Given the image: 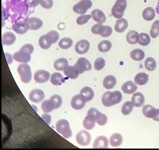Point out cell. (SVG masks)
I'll list each match as a JSON object with an SVG mask.
<instances>
[{"label": "cell", "instance_id": "cell-53", "mask_svg": "<svg viewBox=\"0 0 159 150\" xmlns=\"http://www.w3.org/2000/svg\"><path fill=\"white\" fill-rule=\"evenodd\" d=\"M152 119L155 121H157V122H159V109H157V110H156V115Z\"/></svg>", "mask_w": 159, "mask_h": 150}, {"label": "cell", "instance_id": "cell-30", "mask_svg": "<svg viewBox=\"0 0 159 150\" xmlns=\"http://www.w3.org/2000/svg\"><path fill=\"white\" fill-rule=\"evenodd\" d=\"M142 16H143L144 20L151 21L156 17V11L152 7H146V8L143 11Z\"/></svg>", "mask_w": 159, "mask_h": 150}, {"label": "cell", "instance_id": "cell-27", "mask_svg": "<svg viewBox=\"0 0 159 150\" xmlns=\"http://www.w3.org/2000/svg\"><path fill=\"white\" fill-rule=\"evenodd\" d=\"M41 108L44 113H49L54 110L55 105L51 99H49V100H45L43 101L42 105H41Z\"/></svg>", "mask_w": 159, "mask_h": 150}, {"label": "cell", "instance_id": "cell-29", "mask_svg": "<svg viewBox=\"0 0 159 150\" xmlns=\"http://www.w3.org/2000/svg\"><path fill=\"white\" fill-rule=\"evenodd\" d=\"M80 94L85 98L86 102L93 100V97H94V91L93 90L92 88L88 86L84 87L80 91Z\"/></svg>", "mask_w": 159, "mask_h": 150}, {"label": "cell", "instance_id": "cell-41", "mask_svg": "<svg viewBox=\"0 0 159 150\" xmlns=\"http://www.w3.org/2000/svg\"><path fill=\"white\" fill-rule=\"evenodd\" d=\"M150 36L153 38H156L159 36V20L153 22L150 30Z\"/></svg>", "mask_w": 159, "mask_h": 150}, {"label": "cell", "instance_id": "cell-44", "mask_svg": "<svg viewBox=\"0 0 159 150\" xmlns=\"http://www.w3.org/2000/svg\"><path fill=\"white\" fill-rule=\"evenodd\" d=\"M92 18L91 14H82L76 19V24L78 25H84L88 22L89 19Z\"/></svg>", "mask_w": 159, "mask_h": 150}, {"label": "cell", "instance_id": "cell-28", "mask_svg": "<svg viewBox=\"0 0 159 150\" xmlns=\"http://www.w3.org/2000/svg\"><path fill=\"white\" fill-rule=\"evenodd\" d=\"M110 144L114 147H119L123 142V136L120 133H114L110 137Z\"/></svg>", "mask_w": 159, "mask_h": 150}, {"label": "cell", "instance_id": "cell-8", "mask_svg": "<svg viewBox=\"0 0 159 150\" xmlns=\"http://www.w3.org/2000/svg\"><path fill=\"white\" fill-rule=\"evenodd\" d=\"M86 103V100L84 97L81 95V94H78V95H74L73 98H71V105L72 108L74 110H79L83 109L85 107Z\"/></svg>", "mask_w": 159, "mask_h": 150}, {"label": "cell", "instance_id": "cell-40", "mask_svg": "<svg viewBox=\"0 0 159 150\" xmlns=\"http://www.w3.org/2000/svg\"><path fill=\"white\" fill-rule=\"evenodd\" d=\"M105 29V26L103 25V24L97 23L94 24V25L91 27V32H92L93 34L102 36L103 33H104Z\"/></svg>", "mask_w": 159, "mask_h": 150}, {"label": "cell", "instance_id": "cell-42", "mask_svg": "<svg viewBox=\"0 0 159 150\" xmlns=\"http://www.w3.org/2000/svg\"><path fill=\"white\" fill-rule=\"evenodd\" d=\"M107 122H108L107 116L105 114H103V113H101L99 111L97 116H96V123L101 125V126H103V125L107 124Z\"/></svg>", "mask_w": 159, "mask_h": 150}, {"label": "cell", "instance_id": "cell-36", "mask_svg": "<svg viewBox=\"0 0 159 150\" xmlns=\"http://www.w3.org/2000/svg\"><path fill=\"white\" fill-rule=\"evenodd\" d=\"M72 45H73V40L69 37L62 38L59 42V47L64 50L68 49V48H71Z\"/></svg>", "mask_w": 159, "mask_h": 150}, {"label": "cell", "instance_id": "cell-7", "mask_svg": "<svg viewBox=\"0 0 159 150\" xmlns=\"http://www.w3.org/2000/svg\"><path fill=\"white\" fill-rule=\"evenodd\" d=\"M77 143L81 146H87L90 144L91 140V134L85 130H81L77 133L76 136Z\"/></svg>", "mask_w": 159, "mask_h": 150}, {"label": "cell", "instance_id": "cell-4", "mask_svg": "<svg viewBox=\"0 0 159 150\" xmlns=\"http://www.w3.org/2000/svg\"><path fill=\"white\" fill-rule=\"evenodd\" d=\"M127 7L126 0H116L111 9V14L114 18L119 19L123 17Z\"/></svg>", "mask_w": 159, "mask_h": 150}, {"label": "cell", "instance_id": "cell-17", "mask_svg": "<svg viewBox=\"0 0 159 150\" xmlns=\"http://www.w3.org/2000/svg\"><path fill=\"white\" fill-rule=\"evenodd\" d=\"M116 77L112 76V75H108L107 76H106L104 79L103 81V88L107 89V90H110L114 88L116 85Z\"/></svg>", "mask_w": 159, "mask_h": 150}, {"label": "cell", "instance_id": "cell-47", "mask_svg": "<svg viewBox=\"0 0 159 150\" xmlns=\"http://www.w3.org/2000/svg\"><path fill=\"white\" fill-rule=\"evenodd\" d=\"M40 4L43 8L50 9L52 8L54 2H53V0H40Z\"/></svg>", "mask_w": 159, "mask_h": 150}, {"label": "cell", "instance_id": "cell-33", "mask_svg": "<svg viewBox=\"0 0 159 150\" xmlns=\"http://www.w3.org/2000/svg\"><path fill=\"white\" fill-rule=\"evenodd\" d=\"M50 81H51L52 84L54 85V86H60L62 83L64 82V78L62 75L60 73H54L51 75V77H50Z\"/></svg>", "mask_w": 159, "mask_h": 150}, {"label": "cell", "instance_id": "cell-1", "mask_svg": "<svg viewBox=\"0 0 159 150\" xmlns=\"http://www.w3.org/2000/svg\"><path fill=\"white\" fill-rule=\"evenodd\" d=\"M122 94L120 91L116 90L114 92L107 91L103 93L102 98V102L105 107L109 108L117 105L121 102Z\"/></svg>", "mask_w": 159, "mask_h": 150}, {"label": "cell", "instance_id": "cell-6", "mask_svg": "<svg viewBox=\"0 0 159 150\" xmlns=\"http://www.w3.org/2000/svg\"><path fill=\"white\" fill-rule=\"evenodd\" d=\"M79 73L82 74L85 71H91V68H92V66H91V64L89 60L86 59V58L81 57L77 60L76 63L74 65Z\"/></svg>", "mask_w": 159, "mask_h": 150}, {"label": "cell", "instance_id": "cell-26", "mask_svg": "<svg viewBox=\"0 0 159 150\" xmlns=\"http://www.w3.org/2000/svg\"><path fill=\"white\" fill-rule=\"evenodd\" d=\"M27 21L30 25V29L32 31L39 29L43 26V21L37 17H30Z\"/></svg>", "mask_w": 159, "mask_h": 150}, {"label": "cell", "instance_id": "cell-39", "mask_svg": "<svg viewBox=\"0 0 159 150\" xmlns=\"http://www.w3.org/2000/svg\"><path fill=\"white\" fill-rule=\"evenodd\" d=\"M151 43V37L148 33H139V43L141 46H146L149 45Z\"/></svg>", "mask_w": 159, "mask_h": 150}, {"label": "cell", "instance_id": "cell-11", "mask_svg": "<svg viewBox=\"0 0 159 150\" xmlns=\"http://www.w3.org/2000/svg\"><path fill=\"white\" fill-rule=\"evenodd\" d=\"M13 58L16 61L19 63H24V64H26V63L30 62L31 59H32V56H31L30 53L21 50L14 53Z\"/></svg>", "mask_w": 159, "mask_h": 150}, {"label": "cell", "instance_id": "cell-10", "mask_svg": "<svg viewBox=\"0 0 159 150\" xmlns=\"http://www.w3.org/2000/svg\"><path fill=\"white\" fill-rule=\"evenodd\" d=\"M50 73L49 72L45 70H38L35 72L34 78L35 81L39 83H44L50 80Z\"/></svg>", "mask_w": 159, "mask_h": 150}, {"label": "cell", "instance_id": "cell-19", "mask_svg": "<svg viewBox=\"0 0 159 150\" xmlns=\"http://www.w3.org/2000/svg\"><path fill=\"white\" fill-rule=\"evenodd\" d=\"M39 46L42 48V49L47 50V49H49V48L52 46L53 43L51 38H50L49 36L47 33V34L42 35L39 38Z\"/></svg>", "mask_w": 159, "mask_h": 150}, {"label": "cell", "instance_id": "cell-3", "mask_svg": "<svg viewBox=\"0 0 159 150\" xmlns=\"http://www.w3.org/2000/svg\"><path fill=\"white\" fill-rule=\"evenodd\" d=\"M18 73L20 76L21 81L24 83H29L32 80V70L31 67L27 64H19L17 68Z\"/></svg>", "mask_w": 159, "mask_h": 150}, {"label": "cell", "instance_id": "cell-54", "mask_svg": "<svg viewBox=\"0 0 159 150\" xmlns=\"http://www.w3.org/2000/svg\"><path fill=\"white\" fill-rule=\"evenodd\" d=\"M156 11L157 12V14L159 15V0L158 1V4L157 6H156Z\"/></svg>", "mask_w": 159, "mask_h": 150}, {"label": "cell", "instance_id": "cell-24", "mask_svg": "<svg viewBox=\"0 0 159 150\" xmlns=\"http://www.w3.org/2000/svg\"><path fill=\"white\" fill-rule=\"evenodd\" d=\"M64 73L70 79H76L79 76V72L74 66H69L64 71Z\"/></svg>", "mask_w": 159, "mask_h": 150}, {"label": "cell", "instance_id": "cell-15", "mask_svg": "<svg viewBox=\"0 0 159 150\" xmlns=\"http://www.w3.org/2000/svg\"><path fill=\"white\" fill-rule=\"evenodd\" d=\"M91 16L93 21H95L96 23L103 24L104 23L106 20H107V17H106L105 14L101 10V9H96L91 11Z\"/></svg>", "mask_w": 159, "mask_h": 150}, {"label": "cell", "instance_id": "cell-49", "mask_svg": "<svg viewBox=\"0 0 159 150\" xmlns=\"http://www.w3.org/2000/svg\"><path fill=\"white\" fill-rule=\"evenodd\" d=\"M105 31L104 33H103V34L102 35V37L103 38H107V37H108V36H110L113 33V29L110 26H108V25H106L105 26Z\"/></svg>", "mask_w": 159, "mask_h": 150}, {"label": "cell", "instance_id": "cell-31", "mask_svg": "<svg viewBox=\"0 0 159 150\" xmlns=\"http://www.w3.org/2000/svg\"><path fill=\"white\" fill-rule=\"evenodd\" d=\"M130 56L134 60L136 61H141L145 57V53L142 49L140 48H136L131 51L130 53Z\"/></svg>", "mask_w": 159, "mask_h": 150}, {"label": "cell", "instance_id": "cell-51", "mask_svg": "<svg viewBox=\"0 0 159 150\" xmlns=\"http://www.w3.org/2000/svg\"><path fill=\"white\" fill-rule=\"evenodd\" d=\"M42 118L45 121V122H47L48 125H50V123H51V122H52L51 115H48L47 113H45L44 115H42Z\"/></svg>", "mask_w": 159, "mask_h": 150}, {"label": "cell", "instance_id": "cell-35", "mask_svg": "<svg viewBox=\"0 0 159 150\" xmlns=\"http://www.w3.org/2000/svg\"><path fill=\"white\" fill-rule=\"evenodd\" d=\"M112 43L108 40H103L98 44V49L102 53L108 52L111 49Z\"/></svg>", "mask_w": 159, "mask_h": 150}, {"label": "cell", "instance_id": "cell-22", "mask_svg": "<svg viewBox=\"0 0 159 150\" xmlns=\"http://www.w3.org/2000/svg\"><path fill=\"white\" fill-rule=\"evenodd\" d=\"M149 76L146 73H139L134 78L135 83L138 86H144L148 82Z\"/></svg>", "mask_w": 159, "mask_h": 150}, {"label": "cell", "instance_id": "cell-13", "mask_svg": "<svg viewBox=\"0 0 159 150\" xmlns=\"http://www.w3.org/2000/svg\"><path fill=\"white\" fill-rule=\"evenodd\" d=\"M90 48V43L86 39L79 41L75 46V51L79 54H85L89 51Z\"/></svg>", "mask_w": 159, "mask_h": 150}, {"label": "cell", "instance_id": "cell-37", "mask_svg": "<svg viewBox=\"0 0 159 150\" xmlns=\"http://www.w3.org/2000/svg\"><path fill=\"white\" fill-rule=\"evenodd\" d=\"M157 64H156V60L152 57L147 58L145 60V68L147 71H153L156 68Z\"/></svg>", "mask_w": 159, "mask_h": 150}, {"label": "cell", "instance_id": "cell-16", "mask_svg": "<svg viewBox=\"0 0 159 150\" xmlns=\"http://www.w3.org/2000/svg\"><path fill=\"white\" fill-rule=\"evenodd\" d=\"M131 101L133 103L134 105L136 108L142 107L145 103V98L144 95L140 92H136L131 98Z\"/></svg>", "mask_w": 159, "mask_h": 150}, {"label": "cell", "instance_id": "cell-5", "mask_svg": "<svg viewBox=\"0 0 159 150\" xmlns=\"http://www.w3.org/2000/svg\"><path fill=\"white\" fill-rule=\"evenodd\" d=\"M92 2L91 0H81L80 2L76 4L73 7V11L75 12L76 14H85V13L91 7H92Z\"/></svg>", "mask_w": 159, "mask_h": 150}, {"label": "cell", "instance_id": "cell-48", "mask_svg": "<svg viewBox=\"0 0 159 150\" xmlns=\"http://www.w3.org/2000/svg\"><path fill=\"white\" fill-rule=\"evenodd\" d=\"M21 51H24L30 53V54H33L34 51V46L31 43H26V44L23 45L20 48Z\"/></svg>", "mask_w": 159, "mask_h": 150}, {"label": "cell", "instance_id": "cell-2", "mask_svg": "<svg viewBox=\"0 0 159 150\" xmlns=\"http://www.w3.org/2000/svg\"><path fill=\"white\" fill-rule=\"evenodd\" d=\"M56 130L57 132L62 135L64 138L69 139L72 136V132L69 121L65 119L59 120L57 122Z\"/></svg>", "mask_w": 159, "mask_h": 150}, {"label": "cell", "instance_id": "cell-21", "mask_svg": "<svg viewBox=\"0 0 159 150\" xmlns=\"http://www.w3.org/2000/svg\"><path fill=\"white\" fill-rule=\"evenodd\" d=\"M68 66H69L68 60L65 59V58H60V59H58L57 60H55L54 64V68L56 69L57 71H64Z\"/></svg>", "mask_w": 159, "mask_h": 150}, {"label": "cell", "instance_id": "cell-23", "mask_svg": "<svg viewBox=\"0 0 159 150\" xmlns=\"http://www.w3.org/2000/svg\"><path fill=\"white\" fill-rule=\"evenodd\" d=\"M16 36L11 32H6L2 36V44L5 46H11L15 42Z\"/></svg>", "mask_w": 159, "mask_h": 150}, {"label": "cell", "instance_id": "cell-38", "mask_svg": "<svg viewBox=\"0 0 159 150\" xmlns=\"http://www.w3.org/2000/svg\"><path fill=\"white\" fill-rule=\"evenodd\" d=\"M134 107V105L133 103H132V101H127V102L125 103L124 105H122V108H121L122 114L124 115H128L131 114V113L133 111Z\"/></svg>", "mask_w": 159, "mask_h": 150}, {"label": "cell", "instance_id": "cell-14", "mask_svg": "<svg viewBox=\"0 0 159 150\" xmlns=\"http://www.w3.org/2000/svg\"><path fill=\"white\" fill-rule=\"evenodd\" d=\"M137 89H138L137 85L131 81L125 82L121 86L122 91H124V93L126 94L134 93L137 90Z\"/></svg>", "mask_w": 159, "mask_h": 150}, {"label": "cell", "instance_id": "cell-25", "mask_svg": "<svg viewBox=\"0 0 159 150\" xmlns=\"http://www.w3.org/2000/svg\"><path fill=\"white\" fill-rule=\"evenodd\" d=\"M126 41L131 45L136 44L139 41V33L136 31H130L126 34Z\"/></svg>", "mask_w": 159, "mask_h": 150}, {"label": "cell", "instance_id": "cell-55", "mask_svg": "<svg viewBox=\"0 0 159 150\" xmlns=\"http://www.w3.org/2000/svg\"><path fill=\"white\" fill-rule=\"evenodd\" d=\"M33 108H34V109H35V110L36 111H37V107H36V106H34V105H32Z\"/></svg>", "mask_w": 159, "mask_h": 150}, {"label": "cell", "instance_id": "cell-50", "mask_svg": "<svg viewBox=\"0 0 159 150\" xmlns=\"http://www.w3.org/2000/svg\"><path fill=\"white\" fill-rule=\"evenodd\" d=\"M26 3L29 6L36 7L40 4V0H26Z\"/></svg>", "mask_w": 159, "mask_h": 150}, {"label": "cell", "instance_id": "cell-45", "mask_svg": "<svg viewBox=\"0 0 159 150\" xmlns=\"http://www.w3.org/2000/svg\"><path fill=\"white\" fill-rule=\"evenodd\" d=\"M50 99L54 103L55 109H58L61 107L62 105V98L61 96L55 94V95H53L52 97H50Z\"/></svg>", "mask_w": 159, "mask_h": 150}, {"label": "cell", "instance_id": "cell-18", "mask_svg": "<svg viewBox=\"0 0 159 150\" xmlns=\"http://www.w3.org/2000/svg\"><path fill=\"white\" fill-rule=\"evenodd\" d=\"M129 26V22L125 18H121L117 19L116 22L114 29L117 33H123L126 31Z\"/></svg>", "mask_w": 159, "mask_h": 150}, {"label": "cell", "instance_id": "cell-34", "mask_svg": "<svg viewBox=\"0 0 159 150\" xmlns=\"http://www.w3.org/2000/svg\"><path fill=\"white\" fill-rule=\"evenodd\" d=\"M96 123V120L94 118L91 117V116L86 115L83 121V126L86 130H91L94 128Z\"/></svg>", "mask_w": 159, "mask_h": 150}, {"label": "cell", "instance_id": "cell-43", "mask_svg": "<svg viewBox=\"0 0 159 150\" xmlns=\"http://www.w3.org/2000/svg\"><path fill=\"white\" fill-rule=\"evenodd\" d=\"M106 65V60L102 57L97 58L94 62V68L96 71H101L104 68Z\"/></svg>", "mask_w": 159, "mask_h": 150}, {"label": "cell", "instance_id": "cell-20", "mask_svg": "<svg viewBox=\"0 0 159 150\" xmlns=\"http://www.w3.org/2000/svg\"><path fill=\"white\" fill-rule=\"evenodd\" d=\"M108 140L107 137L105 136H98L96 137L93 142V148H107L108 146Z\"/></svg>", "mask_w": 159, "mask_h": 150}, {"label": "cell", "instance_id": "cell-46", "mask_svg": "<svg viewBox=\"0 0 159 150\" xmlns=\"http://www.w3.org/2000/svg\"><path fill=\"white\" fill-rule=\"evenodd\" d=\"M47 34L49 36L50 38H51L53 43H56L58 42V40L59 39V34L57 31L52 30L49 31V32L47 33Z\"/></svg>", "mask_w": 159, "mask_h": 150}, {"label": "cell", "instance_id": "cell-9", "mask_svg": "<svg viewBox=\"0 0 159 150\" xmlns=\"http://www.w3.org/2000/svg\"><path fill=\"white\" fill-rule=\"evenodd\" d=\"M12 29L18 34H25L30 29V25L27 21H19L14 24Z\"/></svg>", "mask_w": 159, "mask_h": 150}, {"label": "cell", "instance_id": "cell-52", "mask_svg": "<svg viewBox=\"0 0 159 150\" xmlns=\"http://www.w3.org/2000/svg\"><path fill=\"white\" fill-rule=\"evenodd\" d=\"M5 56L6 59L7 60V63H8L9 65L13 63V56L10 54H8V53H5Z\"/></svg>", "mask_w": 159, "mask_h": 150}, {"label": "cell", "instance_id": "cell-12", "mask_svg": "<svg viewBox=\"0 0 159 150\" xmlns=\"http://www.w3.org/2000/svg\"><path fill=\"white\" fill-rule=\"evenodd\" d=\"M45 98V94L44 91L41 89H34L30 93L29 98L33 103H40L44 100Z\"/></svg>", "mask_w": 159, "mask_h": 150}, {"label": "cell", "instance_id": "cell-32", "mask_svg": "<svg viewBox=\"0 0 159 150\" xmlns=\"http://www.w3.org/2000/svg\"><path fill=\"white\" fill-rule=\"evenodd\" d=\"M156 110L155 107H153V105H146L143 107V114L144 116L148 118H152L155 116L156 113Z\"/></svg>", "mask_w": 159, "mask_h": 150}]
</instances>
